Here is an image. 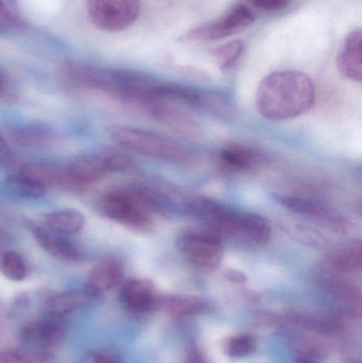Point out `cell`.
<instances>
[{
    "label": "cell",
    "mask_w": 362,
    "mask_h": 363,
    "mask_svg": "<svg viewBox=\"0 0 362 363\" xmlns=\"http://www.w3.org/2000/svg\"><path fill=\"white\" fill-rule=\"evenodd\" d=\"M316 100L314 81L299 70H276L259 82L256 91L257 111L264 118L284 121L310 111Z\"/></svg>",
    "instance_id": "cell-1"
},
{
    "label": "cell",
    "mask_w": 362,
    "mask_h": 363,
    "mask_svg": "<svg viewBox=\"0 0 362 363\" xmlns=\"http://www.w3.org/2000/svg\"><path fill=\"white\" fill-rule=\"evenodd\" d=\"M187 208L222 239L227 238L244 245L263 247L271 238L270 222L257 213L231 208L204 196L189 199Z\"/></svg>",
    "instance_id": "cell-2"
},
{
    "label": "cell",
    "mask_w": 362,
    "mask_h": 363,
    "mask_svg": "<svg viewBox=\"0 0 362 363\" xmlns=\"http://www.w3.org/2000/svg\"><path fill=\"white\" fill-rule=\"evenodd\" d=\"M165 200L146 186L133 185L108 192L101 203L106 217L130 230H147L155 216L163 211Z\"/></svg>",
    "instance_id": "cell-3"
},
{
    "label": "cell",
    "mask_w": 362,
    "mask_h": 363,
    "mask_svg": "<svg viewBox=\"0 0 362 363\" xmlns=\"http://www.w3.org/2000/svg\"><path fill=\"white\" fill-rule=\"evenodd\" d=\"M108 132L118 146L131 152L180 165L193 162L189 149L161 134L125 125H111Z\"/></svg>",
    "instance_id": "cell-4"
},
{
    "label": "cell",
    "mask_w": 362,
    "mask_h": 363,
    "mask_svg": "<svg viewBox=\"0 0 362 363\" xmlns=\"http://www.w3.org/2000/svg\"><path fill=\"white\" fill-rule=\"evenodd\" d=\"M176 247L187 262L205 271L219 267L225 254L222 238L208 228L183 230L176 239Z\"/></svg>",
    "instance_id": "cell-5"
},
{
    "label": "cell",
    "mask_w": 362,
    "mask_h": 363,
    "mask_svg": "<svg viewBox=\"0 0 362 363\" xmlns=\"http://www.w3.org/2000/svg\"><path fill=\"white\" fill-rule=\"evenodd\" d=\"M133 160L118 150H103L97 153L79 155L67 168L72 178L79 187L89 185L103 178L110 172L129 169Z\"/></svg>",
    "instance_id": "cell-6"
},
{
    "label": "cell",
    "mask_w": 362,
    "mask_h": 363,
    "mask_svg": "<svg viewBox=\"0 0 362 363\" xmlns=\"http://www.w3.org/2000/svg\"><path fill=\"white\" fill-rule=\"evenodd\" d=\"M254 21V14L248 6L242 4H236L219 18L189 30L183 34L181 40L185 42H214L225 40L248 29Z\"/></svg>",
    "instance_id": "cell-7"
},
{
    "label": "cell",
    "mask_w": 362,
    "mask_h": 363,
    "mask_svg": "<svg viewBox=\"0 0 362 363\" xmlns=\"http://www.w3.org/2000/svg\"><path fill=\"white\" fill-rule=\"evenodd\" d=\"M91 23L104 32H120L131 27L142 11L140 0H87Z\"/></svg>",
    "instance_id": "cell-8"
},
{
    "label": "cell",
    "mask_w": 362,
    "mask_h": 363,
    "mask_svg": "<svg viewBox=\"0 0 362 363\" xmlns=\"http://www.w3.org/2000/svg\"><path fill=\"white\" fill-rule=\"evenodd\" d=\"M276 199L288 211L307 218L335 234H344L348 230L349 224L346 218L320 199L299 194H276Z\"/></svg>",
    "instance_id": "cell-9"
},
{
    "label": "cell",
    "mask_w": 362,
    "mask_h": 363,
    "mask_svg": "<svg viewBox=\"0 0 362 363\" xmlns=\"http://www.w3.org/2000/svg\"><path fill=\"white\" fill-rule=\"evenodd\" d=\"M362 245L359 240H351L332 249L325 256L322 272L346 275L361 271Z\"/></svg>",
    "instance_id": "cell-10"
},
{
    "label": "cell",
    "mask_w": 362,
    "mask_h": 363,
    "mask_svg": "<svg viewBox=\"0 0 362 363\" xmlns=\"http://www.w3.org/2000/svg\"><path fill=\"white\" fill-rule=\"evenodd\" d=\"M120 298L129 311L137 313H149L159 302V296L154 286L146 279H130L123 281Z\"/></svg>",
    "instance_id": "cell-11"
},
{
    "label": "cell",
    "mask_w": 362,
    "mask_h": 363,
    "mask_svg": "<svg viewBox=\"0 0 362 363\" xmlns=\"http://www.w3.org/2000/svg\"><path fill=\"white\" fill-rule=\"evenodd\" d=\"M123 279V264L115 258H106L94 266L86 281L85 291L93 298L110 291L121 284Z\"/></svg>",
    "instance_id": "cell-12"
},
{
    "label": "cell",
    "mask_w": 362,
    "mask_h": 363,
    "mask_svg": "<svg viewBox=\"0 0 362 363\" xmlns=\"http://www.w3.org/2000/svg\"><path fill=\"white\" fill-rule=\"evenodd\" d=\"M337 66L342 76L355 82L362 80V31L353 29L346 35L337 55Z\"/></svg>",
    "instance_id": "cell-13"
},
{
    "label": "cell",
    "mask_w": 362,
    "mask_h": 363,
    "mask_svg": "<svg viewBox=\"0 0 362 363\" xmlns=\"http://www.w3.org/2000/svg\"><path fill=\"white\" fill-rule=\"evenodd\" d=\"M32 235L36 243L51 256L67 262H77L81 258V252L77 245L59 233L34 225Z\"/></svg>",
    "instance_id": "cell-14"
},
{
    "label": "cell",
    "mask_w": 362,
    "mask_h": 363,
    "mask_svg": "<svg viewBox=\"0 0 362 363\" xmlns=\"http://www.w3.org/2000/svg\"><path fill=\"white\" fill-rule=\"evenodd\" d=\"M221 164L230 172H252L261 167L265 157L261 151L242 144H230L220 151Z\"/></svg>",
    "instance_id": "cell-15"
},
{
    "label": "cell",
    "mask_w": 362,
    "mask_h": 363,
    "mask_svg": "<svg viewBox=\"0 0 362 363\" xmlns=\"http://www.w3.org/2000/svg\"><path fill=\"white\" fill-rule=\"evenodd\" d=\"M21 172L40 182L45 187L55 186V187L64 188V189L80 188L72 178L67 169L51 167V166L42 165V164H26L21 168Z\"/></svg>",
    "instance_id": "cell-16"
},
{
    "label": "cell",
    "mask_w": 362,
    "mask_h": 363,
    "mask_svg": "<svg viewBox=\"0 0 362 363\" xmlns=\"http://www.w3.org/2000/svg\"><path fill=\"white\" fill-rule=\"evenodd\" d=\"M91 296L86 291H67L47 298L44 311L50 318H61L84 307Z\"/></svg>",
    "instance_id": "cell-17"
},
{
    "label": "cell",
    "mask_w": 362,
    "mask_h": 363,
    "mask_svg": "<svg viewBox=\"0 0 362 363\" xmlns=\"http://www.w3.org/2000/svg\"><path fill=\"white\" fill-rule=\"evenodd\" d=\"M85 222L84 215L76 209H60L44 216V228L62 235L81 232Z\"/></svg>",
    "instance_id": "cell-18"
},
{
    "label": "cell",
    "mask_w": 362,
    "mask_h": 363,
    "mask_svg": "<svg viewBox=\"0 0 362 363\" xmlns=\"http://www.w3.org/2000/svg\"><path fill=\"white\" fill-rule=\"evenodd\" d=\"M63 330L52 320H40L30 324L23 330V338L40 347H51L62 338Z\"/></svg>",
    "instance_id": "cell-19"
},
{
    "label": "cell",
    "mask_w": 362,
    "mask_h": 363,
    "mask_svg": "<svg viewBox=\"0 0 362 363\" xmlns=\"http://www.w3.org/2000/svg\"><path fill=\"white\" fill-rule=\"evenodd\" d=\"M159 305L174 315H197L205 311L206 303L195 296H171L159 298Z\"/></svg>",
    "instance_id": "cell-20"
},
{
    "label": "cell",
    "mask_w": 362,
    "mask_h": 363,
    "mask_svg": "<svg viewBox=\"0 0 362 363\" xmlns=\"http://www.w3.org/2000/svg\"><path fill=\"white\" fill-rule=\"evenodd\" d=\"M6 186L11 192L23 198L38 199L46 192V187L40 182L21 172L9 176Z\"/></svg>",
    "instance_id": "cell-21"
},
{
    "label": "cell",
    "mask_w": 362,
    "mask_h": 363,
    "mask_svg": "<svg viewBox=\"0 0 362 363\" xmlns=\"http://www.w3.org/2000/svg\"><path fill=\"white\" fill-rule=\"evenodd\" d=\"M244 40H234L225 43L220 46L213 49L212 55L216 61L217 65L222 72L232 69L239 61L244 52Z\"/></svg>",
    "instance_id": "cell-22"
},
{
    "label": "cell",
    "mask_w": 362,
    "mask_h": 363,
    "mask_svg": "<svg viewBox=\"0 0 362 363\" xmlns=\"http://www.w3.org/2000/svg\"><path fill=\"white\" fill-rule=\"evenodd\" d=\"M0 271L13 281H21L27 277V267L19 254L13 251L4 252L0 258Z\"/></svg>",
    "instance_id": "cell-23"
},
{
    "label": "cell",
    "mask_w": 362,
    "mask_h": 363,
    "mask_svg": "<svg viewBox=\"0 0 362 363\" xmlns=\"http://www.w3.org/2000/svg\"><path fill=\"white\" fill-rule=\"evenodd\" d=\"M227 354L231 357L242 358L254 353L256 341L252 336L242 335L233 337L227 342Z\"/></svg>",
    "instance_id": "cell-24"
},
{
    "label": "cell",
    "mask_w": 362,
    "mask_h": 363,
    "mask_svg": "<svg viewBox=\"0 0 362 363\" xmlns=\"http://www.w3.org/2000/svg\"><path fill=\"white\" fill-rule=\"evenodd\" d=\"M0 19L13 27L26 26L25 18L19 9L18 0H0Z\"/></svg>",
    "instance_id": "cell-25"
},
{
    "label": "cell",
    "mask_w": 362,
    "mask_h": 363,
    "mask_svg": "<svg viewBox=\"0 0 362 363\" xmlns=\"http://www.w3.org/2000/svg\"><path fill=\"white\" fill-rule=\"evenodd\" d=\"M252 2L256 8L265 12H278L286 9L293 0H252Z\"/></svg>",
    "instance_id": "cell-26"
},
{
    "label": "cell",
    "mask_w": 362,
    "mask_h": 363,
    "mask_svg": "<svg viewBox=\"0 0 362 363\" xmlns=\"http://www.w3.org/2000/svg\"><path fill=\"white\" fill-rule=\"evenodd\" d=\"M34 362L32 356L27 354L6 352L0 353V363H32Z\"/></svg>",
    "instance_id": "cell-27"
},
{
    "label": "cell",
    "mask_w": 362,
    "mask_h": 363,
    "mask_svg": "<svg viewBox=\"0 0 362 363\" xmlns=\"http://www.w3.org/2000/svg\"><path fill=\"white\" fill-rule=\"evenodd\" d=\"M82 363H117L111 358L106 356L101 355V354L93 353L89 355L85 356Z\"/></svg>",
    "instance_id": "cell-28"
},
{
    "label": "cell",
    "mask_w": 362,
    "mask_h": 363,
    "mask_svg": "<svg viewBox=\"0 0 362 363\" xmlns=\"http://www.w3.org/2000/svg\"><path fill=\"white\" fill-rule=\"evenodd\" d=\"M297 363H317L314 360L308 359V358H300Z\"/></svg>",
    "instance_id": "cell-29"
},
{
    "label": "cell",
    "mask_w": 362,
    "mask_h": 363,
    "mask_svg": "<svg viewBox=\"0 0 362 363\" xmlns=\"http://www.w3.org/2000/svg\"><path fill=\"white\" fill-rule=\"evenodd\" d=\"M1 85H2L1 79H0V87H1Z\"/></svg>",
    "instance_id": "cell-30"
},
{
    "label": "cell",
    "mask_w": 362,
    "mask_h": 363,
    "mask_svg": "<svg viewBox=\"0 0 362 363\" xmlns=\"http://www.w3.org/2000/svg\"><path fill=\"white\" fill-rule=\"evenodd\" d=\"M191 363H200V362H196V360H195V362H193Z\"/></svg>",
    "instance_id": "cell-31"
},
{
    "label": "cell",
    "mask_w": 362,
    "mask_h": 363,
    "mask_svg": "<svg viewBox=\"0 0 362 363\" xmlns=\"http://www.w3.org/2000/svg\"><path fill=\"white\" fill-rule=\"evenodd\" d=\"M0 31H2V27L0 26Z\"/></svg>",
    "instance_id": "cell-32"
}]
</instances>
